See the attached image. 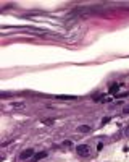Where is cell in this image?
Instances as JSON below:
<instances>
[{
    "instance_id": "1",
    "label": "cell",
    "mask_w": 129,
    "mask_h": 162,
    "mask_svg": "<svg viewBox=\"0 0 129 162\" xmlns=\"http://www.w3.org/2000/svg\"><path fill=\"white\" fill-rule=\"evenodd\" d=\"M89 146L87 144H79V146H76V152L79 154V156H87L89 154Z\"/></svg>"
},
{
    "instance_id": "2",
    "label": "cell",
    "mask_w": 129,
    "mask_h": 162,
    "mask_svg": "<svg viewBox=\"0 0 129 162\" xmlns=\"http://www.w3.org/2000/svg\"><path fill=\"white\" fill-rule=\"evenodd\" d=\"M10 107L15 109V110H23L26 107V102L24 101H13V102H10Z\"/></svg>"
},
{
    "instance_id": "3",
    "label": "cell",
    "mask_w": 129,
    "mask_h": 162,
    "mask_svg": "<svg viewBox=\"0 0 129 162\" xmlns=\"http://www.w3.org/2000/svg\"><path fill=\"white\" fill-rule=\"evenodd\" d=\"M19 157H21L23 161H26L29 157H34V149H24V151L19 154Z\"/></svg>"
},
{
    "instance_id": "4",
    "label": "cell",
    "mask_w": 129,
    "mask_h": 162,
    "mask_svg": "<svg viewBox=\"0 0 129 162\" xmlns=\"http://www.w3.org/2000/svg\"><path fill=\"white\" fill-rule=\"evenodd\" d=\"M45 156H47V152H37V154H34V157L31 159V162H39L40 159H44Z\"/></svg>"
},
{
    "instance_id": "5",
    "label": "cell",
    "mask_w": 129,
    "mask_h": 162,
    "mask_svg": "<svg viewBox=\"0 0 129 162\" xmlns=\"http://www.w3.org/2000/svg\"><path fill=\"white\" fill-rule=\"evenodd\" d=\"M92 130V126H89V125H81V126H77V133H89Z\"/></svg>"
},
{
    "instance_id": "6",
    "label": "cell",
    "mask_w": 129,
    "mask_h": 162,
    "mask_svg": "<svg viewBox=\"0 0 129 162\" xmlns=\"http://www.w3.org/2000/svg\"><path fill=\"white\" fill-rule=\"evenodd\" d=\"M118 91H119L118 84H111V86H110V94H118Z\"/></svg>"
},
{
    "instance_id": "7",
    "label": "cell",
    "mask_w": 129,
    "mask_h": 162,
    "mask_svg": "<svg viewBox=\"0 0 129 162\" xmlns=\"http://www.w3.org/2000/svg\"><path fill=\"white\" fill-rule=\"evenodd\" d=\"M42 123H44V125H53V123H55V120H53V118H44V120H42Z\"/></svg>"
},
{
    "instance_id": "8",
    "label": "cell",
    "mask_w": 129,
    "mask_h": 162,
    "mask_svg": "<svg viewBox=\"0 0 129 162\" xmlns=\"http://www.w3.org/2000/svg\"><path fill=\"white\" fill-rule=\"evenodd\" d=\"M76 96H63V94H58L57 96V99H74Z\"/></svg>"
},
{
    "instance_id": "9",
    "label": "cell",
    "mask_w": 129,
    "mask_h": 162,
    "mask_svg": "<svg viewBox=\"0 0 129 162\" xmlns=\"http://www.w3.org/2000/svg\"><path fill=\"white\" fill-rule=\"evenodd\" d=\"M121 113H123V115H128V113H129V104L123 107V112H121Z\"/></svg>"
},
{
    "instance_id": "10",
    "label": "cell",
    "mask_w": 129,
    "mask_h": 162,
    "mask_svg": "<svg viewBox=\"0 0 129 162\" xmlns=\"http://www.w3.org/2000/svg\"><path fill=\"white\" fill-rule=\"evenodd\" d=\"M124 135H126V136H129V125L126 126V128H124Z\"/></svg>"
},
{
    "instance_id": "11",
    "label": "cell",
    "mask_w": 129,
    "mask_h": 162,
    "mask_svg": "<svg viewBox=\"0 0 129 162\" xmlns=\"http://www.w3.org/2000/svg\"><path fill=\"white\" fill-rule=\"evenodd\" d=\"M108 120H110V118H108V117H105V118L102 120V125H103V123H108Z\"/></svg>"
}]
</instances>
